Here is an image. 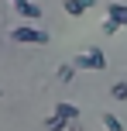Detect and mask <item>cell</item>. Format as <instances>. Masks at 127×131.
Instances as JSON below:
<instances>
[{"mask_svg": "<svg viewBox=\"0 0 127 131\" xmlns=\"http://www.w3.org/2000/svg\"><path fill=\"white\" fill-rule=\"evenodd\" d=\"M48 128H52V131H65V117H59V114L48 117Z\"/></svg>", "mask_w": 127, "mask_h": 131, "instance_id": "cell-8", "label": "cell"}, {"mask_svg": "<svg viewBox=\"0 0 127 131\" xmlns=\"http://www.w3.org/2000/svg\"><path fill=\"white\" fill-rule=\"evenodd\" d=\"M117 28H120V24H117V21H110V17H107V21H103V31H107V35H114V31H117Z\"/></svg>", "mask_w": 127, "mask_h": 131, "instance_id": "cell-10", "label": "cell"}, {"mask_svg": "<svg viewBox=\"0 0 127 131\" xmlns=\"http://www.w3.org/2000/svg\"><path fill=\"white\" fill-rule=\"evenodd\" d=\"M10 38H14V41H27V45H45L48 35H45V31H38V28H14Z\"/></svg>", "mask_w": 127, "mask_h": 131, "instance_id": "cell-2", "label": "cell"}, {"mask_svg": "<svg viewBox=\"0 0 127 131\" xmlns=\"http://www.w3.org/2000/svg\"><path fill=\"white\" fill-rule=\"evenodd\" d=\"M114 97H117V100H127V83H124V79L114 83Z\"/></svg>", "mask_w": 127, "mask_h": 131, "instance_id": "cell-9", "label": "cell"}, {"mask_svg": "<svg viewBox=\"0 0 127 131\" xmlns=\"http://www.w3.org/2000/svg\"><path fill=\"white\" fill-rule=\"evenodd\" d=\"M93 4V0H65V14H72V17H79L86 7Z\"/></svg>", "mask_w": 127, "mask_h": 131, "instance_id": "cell-5", "label": "cell"}, {"mask_svg": "<svg viewBox=\"0 0 127 131\" xmlns=\"http://www.w3.org/2000/svg\"><path fill=\"white\" fill-rule=\"evenodd\" d=\"M107 17L110 21H117V24H127V4H107Z\"/></svg>", "mask_w": 127, "mask_h": 131, "instance_id": "cell-4", "label": "cell"}, {"mask_svg": "<svg viewBox=\"0 0 127 131\" xmlns=\"http://www.w3.org/2000/svg\"><path fill=\"white\" fill-rule=\"evenodd\" d=\"M103 124H107V131H124V124L114 117V114H103Z\"/></svg>", "mask_w": 127, "mask_h": 131, "instance_id": "cell-7", "label": "cell"}, {"mask_svg": "<svg viewBox=\"0 0 127 131\" xmlns=\"http://www.w3.org/2000/svg\"><path fill=\"white\" fill-rule=\"evenodd\" d=\"M107 59H103L100 48H86L82 55H76V69H103Z\"/></svg>", "mask_w": 127, "mask_h": 131, "instance_id": "cell-1", "label": "cell"}, {"mask_svg": "<svg viewBox=\"0 0 127 131\" xmlns=\"http://www.w3.org/2000/svg\"><path fill=\"white\" fill-rule=\"evenodd\" d=\"M14 7H17V14L27 17V21H38V17H41V7L31 4V0H14Z\"/></svg>", "mask_w": 127, "mask_h": 131, "instance_id": "cell-3", "label": "cell"}, {"mask_svg": "<svg viewBox=\"0 0 127 131\" xmlns=\"http://www.w3.org/2000/svg\"><path fill=\"white\" fill-rule=\"evenodd\" d=\"M55 114L65 117V121H72V117H76V107H72V104H59V107H55Z\"/></svg>", "mask_w": 127, "mask_h": 131, "instance_id": "cell-6", "label": "cell"}]
</instances>
